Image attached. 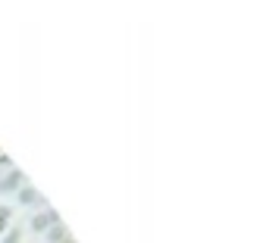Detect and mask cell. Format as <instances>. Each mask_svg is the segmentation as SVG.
Listing matches in <instances>:
<instances>
[{
  "instance_id": "cell-1",
  "label": "cell",
  "mask_w": 266,
  "mask_h": 243,
  "mask_svg": "<svg viewBox=\"0 0 266 243\" xmlns=\"http://www.w3.org/2000/svg\"><path fill=\"white\" fill-rule=\"evenodd\" d=\"M7 218H10V209H0V231H4V224H7Z\"/></svg>"
}]
</instances>
